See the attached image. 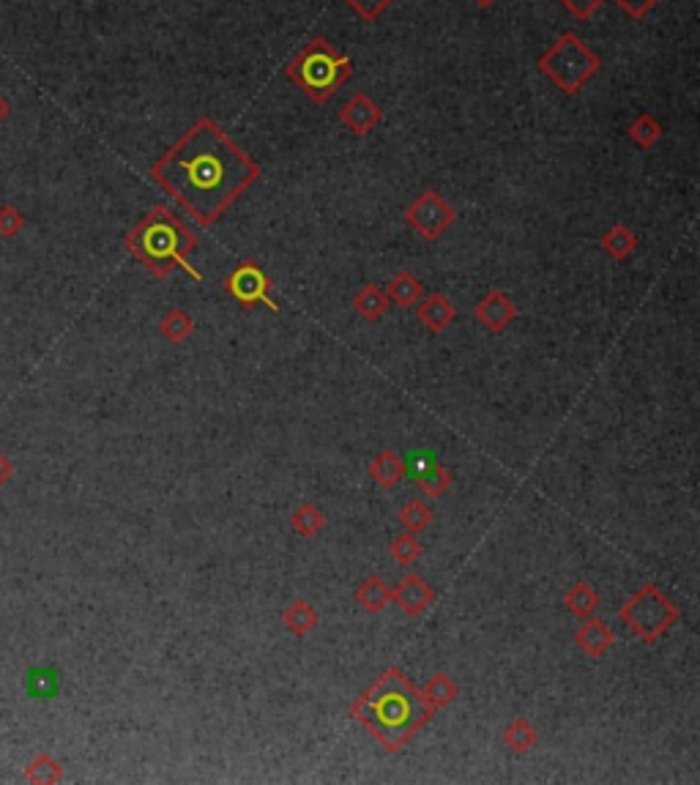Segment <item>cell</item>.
<instances>
[{
	"instance_id": "cell-35",
	"label": "cell",
	"mask_w": 700,
	"mask_h": 785,
	"mask_svg": "<svg viewBox=\"0 0 700 785\" xmlns=\"http://www.w3.org/2000/svg\"><path fill=\"white\" fill-rule=\"evenodd\" d=\"M11 476H14V463H11L9 457L0 452V487L6 485Z\"/></svg>"
},
{
	"instance_id": "cell-16",
	"label": "cell",
	"mask_w": 700,
	"mask_h": 785,
	"mask_svg": "<svg viewBox=\"0 0 700 785\" xmlns=\"http://www.w3.org/2000/svg\"><path fill=\"white\" fill-rule=\"evenodd\" d=\"M318 621H320L318 608H315V605L307 600H293L288 608H285V613H282V624H285V630L293 632L296 638H304V635H309V632L318 627Z\"/></svg>"
},
{
	"instance_id": "cell-26",
	"label": "cell",
	"mask_w": 700,
	"mask_h": 785,
	"mask_svg": "<svg viewBox=\"0 0 700 785\" xmlns=\"http://www.w3.org/2000/svg\"><path fill=\"white\" fill-rule=\"evenodd\" d=\"M290 526L301 537H315L326 526V515H323V509L318 504H299L296 512L290 515Z\"/></svg>"
},
{
	"instance_id": "cell-5",
	"label": "cell",
	"mask_w": 700,
	"mask_h": 785,
	"mask_svg": "<svg viewBox=\"0 0 700 785\" xmlns=\"http://www.w3.org/2000/svg\"><path fill=\"white\" fill-rule=\"evenodd\" d=\"M602 69L599 55L588 47L577 33H564L550 50L539 58V72L545 74L550 83H556V88L567 96L580 93V88L597 77Z\"/></svg>"
},
{
	"instance_id": "cell-12",
	"label": "cell",
	"mask_w": 700,
	"mask_h": 785,
	"mask_svg": "<svg viewBox=\"0 0 700 785\" xmlns=\"http://www.w3.org/2000/svg\"><path fill=\"white\" fill-rule=\"evenodd\" d=\"M392 600H397V605H400L408 616H419V613H424V610L435 602V591L433 586L424 583V578L411 572V575L392 591Z\"/></svg>"
},
{
	"instance_id": "cell-29",
	"label": "cell",
	"mask_w": 700,
	"mask_h": 785,
	"mask_svg": "<svg viewBox=\"0 0 700 785\" xmlns=\"http://www.w3.org/2000/svg\"><path fill=\"white\" fill-rule=\"evenodd\" d=\"M389 553H392L394 561H400V564H413L416 558L422 556V545H419L416 534H402V537L394 539Z\"/></svg>"
},
{
	"instance_id": "cell-31",
	"label": "cell",
	"mask_w": 700,
	"mask_h": 785,
	"mask_svg": "<svg viewBox=\"0 0 700 785\" xmlns=\"http://www.w3.org/2000/svg\"><path fill=\"white\" fill-rule=\"evenodd\" d=\"M25 225V217L14 206H3L0 208V236L11 238L17 236Z\"/></svg>"
},
{
	"instance_id": "cell-19",
	"label": "cell",
	"mask_w": 700,
	"mask_h": 785,
	"mask_svg": "<svg viewBox=\"0 0 700 785\" xmlns=\"http://www.w3.org/2000/svg\"><path fill=\"white\" fill-rule=\"evenodd\" d=\"M356 602H359L364 610H370V613H381V610L392 602V589L383 583V578L370 575V578H364L359 586H356Z\"/></svg>"
},
{
	"instance_id": "cell-8",
	"label": "cell",
	"mask_w": 700,
	"mask_h": 785,
	"mask_svg": "<svg viewBox=\"0 0 700 785\" xmlns=\"http://www.w3.org/2000/svg\"><path fill=\"white\" fill-rule=\"evenodd\" d=\"M225 290L233 296V299L241 304V307H268L271 312H277V301L271 299V279L258 263L252 260H244L241 266L230 271L225 279Z\"/></svg>"
},
{
	"instance_id": "cell-4",
	"label": "cell",
	"mask_w": 700,
	"mask_h": 785,
	"mask_svg": "<svg viewBox=\"0 0 700 785\" xmlns=\"http://www.w3.org/2000/svg\"><path fill=\"white\" fill-rule=\"evenodd\" d=\"M288 80L315 104L329 102L353 77V63L326 36H312L285 66Z\"/></svg>"
},
{
	"instance_id": "cell-37",
	"label": "cell",
	"mask_w": 700,
	"mask_h": 785,
	"mask_svg": "<svg viewBox=\"0 0 700 785\" xmlns=\"http://www.w3.org/2000/svg\"><path fill=\"white\" fill-rule=\"evenodd\" d=\"M474 3L479 6V9H493L498 0H474Z\"/></svg>"
},
{
	"instance_id": "cell-1",
	"label": "cell",
	"mask_w": 700,
	"mask_h": 785,
	"mask_svg": "<svg viewBox=\"0 0 700 785\" xmlns=\"http://www.w3.org/2000/svg\"><path fill=\"white\" fill-rule=\"evenodd\" d=\"M151 176L167 195H173L203 228H211L238 197L260 178L252 156L203 115L167 151Z\"/></svg>"
},
{
	"instance_id": "cell-6",
	"label": "cell",
	"mask_w": 700,
	"mask_h": 785,
	"mask_svg": "<svg viewBox=\"0 0 700 785\" xmlns=\"http://www.w3.org/2000/svg\"><path fill=\"white\" fill-rule=\"evenodd\" d=\"M621 621L638 635L640 641L654 643L679 619V608L659 591L657 583H649L621 605Z\"/></svg>"
},
{
	"instance_id": "cell-23",
	"label": "cell",
	"mask_w": 700,
	"mask_h": 785,
	"mask_svg": "<svg viewBox=\"0 0 700 785\" xmlns=\"http://www.w3.org/2000/svg\"><path fill=\"white\" fill-rule=\"evenodd\" d=\"M433 517L435 512L430 504H424L422 498H411V501L400 509L397 520H400V526L405 528L408 534H422V531L433 526Z\"/></svg>"
},
{
	"instance_id": "cell-14",
	"label": "cell",
	"mask_w": 700,
	"mask_h": 785,
	"mask_svg": "<svg viewBox=\"0 0 700 785\" xmlns=\"http://www.w3.org/2000/svg\"><path fill=\"white\" fill-rule=\"evenodd\" d=\"M454 315H457V310H454V304L443 293H430V296H424L419 301V321L433 334L446 329L454 321Z\"/></svg>"
},
{
	"instance_id": "cell-10",
	"label": "cell",
	"mask_w": 700,
	"mask_h": 785,
	"mask_svg": "<svg viewBox=\"0 0 700 785\" xmlns=\"http://www.w3.org/2000/svg\"><path fill=\"white\" fill-rule=\"evenodd\" d=\"M474 315L487 331H504L517 318V307L504 290H490L474 307Z\"/></svg>"
},
{
	"instance_id": "cell-24",
	"label": "cell",
	"mask_w": 700,
	"mask_h": 785,
	"mask_svg": "<svg viewBox=\"0 0 700 785\" xmlns=\"http://www.w3.org/2000/svg\"><path fill=\"white\" fill-rule=\"evenodd\" d=\"M159 331H162V337H165L167 342L181 345V342H186L189 337H192V331H195V321L189 318V312L173 307V310H167L165 315H162V321H159Z\"/></svg>"
},
{
	"instance_id": "cell-30",
	"label": "cell",
	"mask_w": 700,
	"mask_h": 785,
	"mask_svg": "<svg viewBox=\"0 0 700 785\" xmlns=\"http://www.w3.org/2000/svg\"><path fill=\"white\" fill-rule=\"evenodd\" d=\"M345 3H348L350 9L356 11L364 22H375L381 20L383 11L389 9L394 0H345Z\"/></svg>"
},
{
	"instance_id": "cell-18",
	"label": "cell",
	"mask_w": 700,
	"mask_h": 785,
	"mask_svg": "<svg viewBox=\"0 0 700 785\" xmlns=\"http://www.w3.org/2000/svg\"><path fill=\"white\" fill-rule=\"evenodd\" d=\"M564 605H567L569 613L577 616V619H588V616H594L599 608V591L594 589L588 580H577V583L569 586Z\"/></svg>"
},
{
	"instance_id": "cell-3",
	"label": "cell",
	"mask_w": 700,
	"mask_h": 785,
	"mask_svg": "<svg viewBox=\"0 0 700 785\" xmlns=\"http://www.w3.org/2000/svg\"><path fill=\"white\" fill-rule=\"evenodd\" d=\"M126 249L143 263L156 279H165L173 269H184L192 279H203V274L189 263V255L197 249V238L186 228L184 219L173 208L156 206L145 214L129 233Z\"/></svg>"
},
{
	"instance_id": "cell-11",
	"label": "cell",
	"mask_w": 700,
	"mask_h": 785,
	"mask_svg": "<svg viewBox=\"0 0 700 785\" xmlns=\"http://www.w3.org/2000/svg\"><path fill=\"white\" fill-rule=\"evenodd\" d=\"M411 479L419 485L424 496L441 498L452 487V474L443 468L438 460L424 455H413L411 460Z\"/></svg>"
},
{
	"instance_id": "cell-27",
	"label": "cell",
	"mask_w": 700,
	"mask_h": 785,
	"mask_svg": "<svg viewBox=\"0 0 700 785\" xmlns=\"http://www.w3.org/2000/svg\"><path fill=\"white\" fill-rule=\"evenodd\" d=\"M25 780H28V783H61L63 769L52 755L42 753L36 755L31 764H28V769H25Z\"/></svg>"
},
{
	"instance_id": "cell-9",
	"label": "cell",
	"mask_w": 700,
	"mask_h": 785,
	"mask_svg": "<svg viewBox=\"0 0 700 785\" xmlns=\"http://www.w3.org/2000/svg\"><path fill=\"white\" fill-rule=\"evenodd\" d=\"M383 110L381 104L375 102L372 96H367L364 91L353 93L348 102L340 107V121L348 126L353 135H370L375 126L381 124Z\"/></svg>"
},
{
	"instance_id": "cell-2",
	"label": "cell",
	"mask_w": 700,
	"mask_h": 785,
	"mask_svg": "<svg viewBox=\"0 0 700 785\" xmlns=\"http://www.w3.org/2000/svg\"><path fill=\"white\" fill-rule=\"evenodd\" d=\"M353 720L381 742L389 753H400L430 723L435 709L400 668H386L350 706Z\"/></svg>"
},
{
	"instance_id": "cell-21",
	"label": "cell",
	"mask_w": 700,
	"mask_h": 785,
	"mask_svg": "<svg viewBox=\"0 0 700 785\" xmlns=\"http://www.w3.org/2000/svg\"><path fill=\"white\" fill-rule=\"evenodd\" d=\"M602 249H605V255H610L613 260H627L635 249H638V236L632 233V230L627 228V225H613V228L602 236Z\"/></svg>"
},
{
	"instance_id": "cell-13",
	"label": "cell",
	"mask_w": 700,
	"mask_h": 785,
	"mask_svg": "<svg viewBox=\"0 0 700 785\" xmlns=\"http://www.w3.org/2000/svg\"><path fill=\"white\" fill-rule=\"evenodd\" d=\"M575 643L586 651L588 657H602V654L613 646V632H610L605 621L588 616L575 630Z\"/></svg>"
},
{
	"instance_id": "cell-15",
	"label": "cell",
	"mask_w": 700,
	"mask_h": 785,
	"mask_svg": "<svg viewBox=\"0 0 700 785\" xmlns=\"http://www.w3.org/2000/svg\"><path fill=\"white\" fill-rule=\"evenodd\" d=\"M383 293L397 307H413V304H419L424 299V282L419 277H413L411 271H400L397 277L389 279V285H386Z\"/></svg>"
},
{
	"instance_id": "cell-20",
	"label": "cell",
	"mask_w": 700,
	"mask_h": 785,
	"mask_svg": "<svg viewBox=\"0 0 700 785\" xmlns=\"http://www.w3.org/2000/svg\"><path fill=\"white\" fill-rule=\"evenodd\" d=\"M353 307H356V312H359L364 321L375 323L381 321L386 310H389V299H386V293H383L381 288L364 285V288L353 296Z\"/></svg>"
},
{
	"instance_id": "cell-28",
	"label": "cell",
	"mask_w": 700,
	"mask_h": 785,
	"mask_svg": "<svg viewBox=\"0 0 700 785\" xmlns=\"http://www.w3.org/2000/svg\"><path fill=\"white\" fill-rule=\"evenodd\" d=\"M662 137V124L649 113H640L632 124H629V140L640 148H651Z\"/></svg>"
},
{
	"instance_id": "cell-32",
	"label": "cell",
	"mask_w": 700,
	"mask_h": 785,
	"mask_svg": "<svg viewBox=\"0 0 700 785\" xmlns=\"http://www.w3.org/2000/svg\"><path fill=\"white\" fill-rule=\"evenodd\" d=\"M31 693L39 695V698H47V695L58 693V679H55V673H42V671L31 673Z\"/></svg>"
},
{
	"instance_id": "cell-7",
	"label": "cell",
	"mask_w": 700,
	"mask_h": 785,
	"mask_svg": "<svg viewBox=\"0 0 700 785\" xmlns=\"http://www.w3.org/2000/svg\"><path fill=\"white\" fill-rule=\"evenodd\" d=\"M405 219H408L413 233H419L424 241H438L446 230L452 228L457 214L446 203V197L438 195L435 189H427L405 208Z\"/></svg>"
},
{
	"instance_id": "cell-22",
	"label": "cell",
	"mask_w": 700,
	"mask_h": 785,
	"mask_svg": "<svg viewBox=\"0 0 700 785\" xmlns=\"http://www.w3.org/2000/svg\"><path fill=\"white\" fill-rule=\"evenodd\" d=\"M422 698L433 709H446V706H452L454 701H457V695H460V690H457V684H454L452 676H446V673H435L430 682L424 684L422 690Z\"/></svg>"
},
{
	"instance_id": "cell-33",
	"label": "cell",
	"mask_w": 700,
	"mask_h": 785,
	"mask_svg": "<svg viewBox=\"0 0 700 785\" xmlns=\"http://www.w3.org/2000/svg\"><path fill=\"white\" fill-rule=\"evenodd\" d=\"M558 3H561L572 17H577V20H588L605 0H558Z\"/></svg>"
},
{
	"instance_id": "cell-25",
	"label": "cell",
	"mask_w": 700,
	"mask_h": 785,
	"mask_svg": "<svg viewBox=\"0 0 700 785\" xmlns=\"http://www.w3.org/2000/svg\"><path fill=\"white\" fill-rule=\"evenodd\" d=\"M536 739H539V736H536V728L528 723V720H523V717H517V720H512V723L504 728L506 747H509V750L517 755L531 753V750H534Z\"/></svg>"
},
{
	"instance_id": "cell-36",
	"label": "cell",
	"mask_w": 700,
	"mask_h": 785,
	"mask_svg": "<svg viewBox=\"0 0 700 785\" xmlns=\"http://www.w3.org/2000/svg\"><path fill=\"white\" fill-rule=\"evenodd\" d=\"M9 102H6V99H3V96H0V121H3V118H6V115H9Z\"/></svg>"
},
{
	"instance_id": "cell-17",
	"label": "cell",
	"mask_w": 700,
	"mask_h": 785,
	"mask_svg": "<svg viewBox=\"0 0 700 785\" xmlns=\"http://www.w3.org/2000/svg\"><path fill=\"white\" fill-rule=\"evenodd\" d=\"M402 474H405V463H402V457L394 449H383L381 455L370 463L372 482L383 487V490H392L402 479Z\"/></svg>"
},
{
	"instance_id": "cell-34",
	"label": "cell",
	"mask_w": 700,
	"mask_h": 785,
	"mask_svg": "<svg viewBox=\"0 0 700 785\" xmlns=\"http://www.w3.org/2000/svg\"><path fill=\"white\" fill-rule=\"evenodd\" d=\"M621 9L627 11L632 20H643L646 14H649L654 6H657L659 0H616Z\"/></svg>"
}]
</instances>
